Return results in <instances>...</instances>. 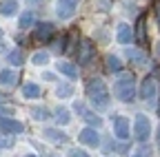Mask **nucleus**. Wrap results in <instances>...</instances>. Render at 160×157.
<instances>
[{
    "label": "nucleus",
    "instance_id": "1",
    "mask_svg": "<svg viewBox=\"0 0 160 157\" xmlns=\"http://www.w3.org/2000/svg\"><path fill=\"white\" fill-rule=\"evenodd\" d=\"M87 97H89V102L96 106V109H107L109 106V91L105 86V82L100 80V77H91V80L87 82Z\"/></svg>",
    "mask_w": 160,
    "mask_h": 157
},
{
    "label": "nucleus",
    "instance_id": "2",
    "mask_svg": "<svg viewBox=\"0 0 160 157\" xmlns=\"http://www.w3.org/2000/svg\"><path fill=\"white\" fill-rule=\"evenodd\" d=\"M113 95L120 102H131L136 95V82L131 73H120L118 80L113 82Z\"/></svg>",
    "mask_w": 160,
    "mask_h": 157
},
{
    "label": "nucleus",
    "instance_id": "3",
    "mask_svg": "<svg viewBox=\"0 0 160 157\" xmlns=\"http://www.w3.org/2000/svg\"><path fill=\"white\" fill-rule=\"evenodd\" d=\"M140 97H142L149 106H156V102H158V82H156V77L147 75L145 80H142V86H140Z\"/></svg>",
    "mask_w": 160,
    "mask_h": 157
},
{
    "label": "nucleus",
    "instance_id": "4",
    "mask_svg": "<svg viewBox=\"0 0 160 157\" xmlns=\"http://www.w3.org/2000/svg\"><path fill=\"white\" fill-rule=\"evenodd\" d=\"M133 135L138 142H147L149 135H151V122L145 113H138L136 120H133Z\"/></svg>",
    "mask_w": 160,
    "mask_h": 157
},
{
    "label": "nucleus",
    "instance_id": "5",
    "mask_svg": "<svg viewBox=\"0 0 160 157\" xmlns=\"http://www.w3.org/2000/svg\"><path fill=\"white\" fill-rule=\"evenodd\" d=\"M113 135L118 137V140H129L131 137V124L125 115H116L113 117Z\"/></svg>",
    "mask_w": 160,
    "mask_h": 157
},
{
    "label": "nucleus",
    "instance_id": "6",
    "mask_svg": "<svg viewBox=\"0 0 160 157\" xmlns=\"http://www.w3.org/2000/svg\"><path fill=\"white\" fill-rule=\"evenodd\" d=\"M78 9V0H58L56 2V13L60 20H69V18H73Z\"/></svg>",
    "mask_w": 160,
    "mask_h": 157
},
{
    "label": "nucleus",
    "instance_id": "7",
    "mask_svg": "<svg viewBox=\"0 0 160 157\" xmlns=\"http://www.w3.org/2000/svg\"><path fill=\"white\" fill-rule=\"evenodd\" d=\"M96 55V44L91 40H82L78 44V62L80 64H89Z\"/></svg>",
    "mask_w": 160,
    "mask_h": 157
},
{
    "label": "nucleus",
    "instance_id": "8",
    "mask_svg": "<svg viewBox=\"0 0 160 157\" xmlns=\"http://www.w3.org/2000/svg\"><path fill=\"white\" fill-rule=\"evenodd\" d=\"M0 131H2V133H11V135H18V133L25 131V124H20V122L11 120V117L0 115Z\"/></svg>",
    "mask_w": 160,
    "mask_h": 157
},
{
    "label": "nucleus",
    "instance_id": "9",
    "mask_svg": "<svg viewBox=\"0 0 160 157\" xmlns=\"http://www.w3.org/2000/svg\"><path fill=\"white\" fill-rule=\"evenodd\" d=\"M53 35V25L51 22H40L36 25V31H33V38L38 42H49Z\"/></svg>",
    "mask_w": 160,
    "mask_h": 157
},
{
    "label": "nucleus",
    "instance_id": "10",
    "mask_svg": "<svg viewBox=\"0 0 160 157\" xmlns=\"http://www.w3.org/2000/svg\"><path fill=\"white\" fill-rule=\"evenodd\" d=\"M78 142L80 144H87V146H98L100 144V137H98V133H96V128H91V126H87V128H82L80 131V135H78Z\"/></svg>",
    "mask_w": 160,
    "mask_h": 157
},
{
    "label": "nucleus",
    "instance_id": "11",
    "mask_svg": "<svg viewBox=\"0 0 160 157\" xmlns=\"http://www.w3.org/2000/svg\"><path fill=\"white\" fill-rule=\"evenodd\" d=\"M116 40H118L120 44H129V42L133 40V29H131V25L120 22V25H118V33H116Z\"/></svg>",
    "mask_w": 160,
    "mask_h": 157
},
{
    "label": "nucleus",
    "instance_id": "12",
    "mask_svg": "<svg viewBox=\"0 0 160 157\" xmlns=\"http://www.w3.org/2000/svg\"><path fill=\"white\" fill-rule=\"evenodd\" d=\"M7 62L13 64V67H20V64H25V51L22 49H13L7 53Z\"/></svg>",
    "mask_w": 160,
    "mask_h": 157
},
{
    "label": "nucleus",
    "instance_id": "13",
    "mask_svg": "<svg viewBox=\"0 0 160 157\" xmlns=\"http://www.w3.org/2000/svg\"><path fill=\"white\" fill-rule=\"evenodd\" d=\"M16 80H18V75H16V71H0V84L2 86H7V89H11V86H16Z\"/></svg>",
    "mask_w": 160,
    "mask_h": 157
},
{
    "label": "nucleus",
    "instance_id": "14",
    "mask_svg": "<svg viewBox=\"0 0 160 157\" xmlns=\"http://www.w3.org/2000/svg\"><path fill=\"white\" fill-rule=\"evenodd\" d=\"M56 67H58L60 73H65L67 77H78V69H76L73 62H58Z\"/></svg>",
    "mask_w": 160,
    "mask_h": 157
},
{
    "label": "nucleus",
    "instance_id": "15",
    "mask_svg": "<svg viewBox=\"0 0 160 157\" xmlns=\"http://www.w3.org/2000/svg\"><path fill=\"white\" fill-rule=\"evenodd\" d=\"M22 95L29 97V100H36V97H40V86L33 84V82H27V84L22 86Z\"/></svg>",
    "mask_w": 160,
    "mask_h": 157
},
{
    "label": "nucleus",
    "instance_id": "16",
    "mask_svg": "<svg viewBox=\"0 0 160 157\" xmlns=\"http://www.w3.org/2000/svg\"><path fill=\"white\" fill-rule=\"evenodd\" d=\"M42 135L47 137V140H51V142H67V135L56 131V128H47V131H42Z\"/></svg>",
    "mask_w": 160,
    "mask_h": 157
},
{
    "label": "nucleus",
    "instance_id": "17",
    "mask_svg": "<svg viewBox=\"0 0 160 157\" xmlns=\"http://www.w3.org/2000/svg\"><path fill=\"white\" fill-rule=\"evenodd\" d=\"M31 115H33V120H38V122H45V120H49V109H45V106H33L31 109Z\"/></svg>",
    "mask_w": 160,
    "mask_h": 157
},
{
    "label": "nucleus",
    "instance_id": "18",
    "mask_svg": "<svg viewBox=\"0 0 160 157\" xmlns=\"http://www.w3.org/2000/svg\"><path fill=\"white\" fill-rule=\"evenodd\" d=\"M31 62H33L36 67H45V64L49 62V53H47V51H36V53L31 55Z\"/></svg>",
    "mask_w": 160,
    "mask_h": 157
},
{
    "label": "nucleus",
    "instance_id": "19",
    "mask_svg": "<svg viewBox=\"0 0 160 157\" xmlns=\"http://www.w3.org/2000/svg\"><path fill=\"white\" fill-rule=\"evenodd\" d=\"M16 9H18V2H16V0H7V2L2 5V9H0V13H2L5 18H11V16L16 13Z\"/></svg>",
    "mask_w": 160,
    "mask_h": 157
},
{
    "label": "nucleus",
    "instance_id": "20",
    "mask_svg": "<svg viewBox=\"0 0 160 157\" xmlns=\"http://www.w3.org/2000/svg\"><path fill=\"white\" fill-rule=\"evenodd\" d=\"M56 122H58V124H62V126L69 124V122H71L69 111H67V109H58V111H56Z\"/></svg>",
    "mask_w": 160,
    "mask_h": 157
},
{
    "label": "nucleus",
    "instance_id": "21",
    "mask_svg": "<svg viewBox=\"0 0 160 157\" xmlns=\"http://www.w3.org/2000/svg\"><path fill=\"white\" fill-rule=\"evenodd\" d=\"M56 95H58V97H71V95H73V86L67 84V82H62V84L56 89Z\"/></svg>",
    "mask_w": 160,
    "mask_h": 157
},
{
    "label": "nucleus",
    "instance_id": "22",
    "mask_svg": "<svg viewBox=\"0 0 160 157\" xmlns=\"http://www.w3.org/2000/svg\"><path fill=\"white\" fill-rule=\"evenodd\" d=\"M107 69H109V71H122V62H120V58L109 55V58H107Z\"/></svg>",
    "mask_w": 160,
    "mask_h": 157
},
{
    "label": "nucleus",
    "instance_id": "23",
    "mask_svg": "<svg viewBox=\"0 0 160 157\" xmlns=\"http://www.w3.org/2000/svg\"><path fill=\"white\" fill-rule=\"evenodd\" d=\"M31 25H33V13L31 11H27V13L20 16V27H22V29H29Z\"/></svg>",
    "mask_w": 160,
    "mask_h": 157
},
{
    "label": "nucleus",
    "instance_id": "24",
    "mask_svg": "<svg viewBox=\"0 0 160 157\" xmlns=\"http://www.w3.org/2000/svg\"><path fill=\"white\" fill-rule=\"evenodd\" d=\"M129 58H131L136 64H140V67L147 62V58H145V53H142V51H129Z\"/></svg>",
    "mask_w": 160,
    "mask_h": 157
},
{
    "label": "nucleus",
    "instance_id": "25",
    "mask_svg": "<svg viewBox=\"0 0 160 157\" xmlns=\"http://www.w3.org/2000/svg\"><path fill=\"white\" fill-rule=\"evenodd\" d=\"M138 42L140 44L147 42V38H145V18H140V20H138Z\"/></svg>",
    "mask_w": 160,
    "mask_h": 157
},
{
    "label": "nucleus",
    "instance_id": "26",
    "mask_svg": "<svg viewBox=\"0 0 160 157\" xmlns=\"http://www.w3.org/2000/svg\"><path fill=\"white\" fill-rule=\"evenodd\" d=\"M82 117H85V120H87L91 126H100V117H98V115H93V113H87V111H85V113H82Z\"/></svg>",
    "mask_w": 160,
    "mask_h": 157
},
{
    "label": "nucleus",
    "instance_id": "27",
    "mask_svg": "<svg viewBox=\"0 0 160 157\" xmlns=\"http://www.w3.org/2000/svg\"><path fill=\"white\" fill-rule=\"evenodd\" d=\"M13 113H16V109L11 104H0V115H13Z\"/></svg>",
    "mask_w": 160,
    "mask_h": 157
},
{
    "label": "nucleus",
    "instance_id": "28",
    "mask_svg": "<svg viewBox=\"0 0 160 157\" xmlns=\"http://www.w3.org/2000/svg\"><path fill=\"white\" fill-rule=\"evenodd\" d=\"M13 146V137H0V148H11Z\"/></svg>",
    "mask_w": 160,
    "mask_h": 157
},
{
    "label": "nucleus",
    "instance_id": "29",
    "mask_svg": "<svg viewBox=\"0 0 160 157\" xmlns=\"http://www.w3.org/2000/svg\"><path fill=\"white\" fill-rule=\"evenodd\" d=\"M69 157H89V155H87L85 150H71V153H69Z\"/></svg>",
    "mask_w": 160,
    "mask_h": 157
},
{
    "label": "nucleus",
    "instance_id": "30",
    "mask_svg": "<svg viewBox=\"0 0 160 157\" xmlns=\"http://www.w3.org/2000/svg\"><path fill=\"white\" fill-rule=\"evenodd\" d=\"M156 16H158V27H160V0L156 2Z\"/></svg>",
    "mask_w": 160,
    "mask_h": 157
},
{
    "label": "nucleus",
    "instance_id": "31",
    "mask_svg": "<svg viewBox=\"0 0 160 157\" xmlns=\"http://www.w3.org/2000/svg\"><path fill=\"white\" fill-rule=\"evenodd\" d=\"M2 38H5V33H2V29H0V44H2Z\"/></svg>",
    "mask_w": 160,
    "mask_h": 157
},
{
    "label": "nucleus",
    "instance_id": "32",
    "mask_svg": "<svg viewBox=\"0 0 160 157\" xmlns=\"http://www.w3.org/2000/svg\"><path fill=\"white\" fill-rule=\"evenodd\" d=\"M156 53H158V58H160V42H158V47H156Z\"/></svg>",
    "mask_w": 160,
    "mask_h": 157
},
{
    "label": "nucleus",
    "instance_id": "33",
    "mask_svg": "<svg viewBox=\"0 0 160 157\" xmlns=\"http://www.w3.org/2000/svg\"><path fill=\"white\" fill-rule=\"evenodd\" d=\"M25 157H36V155H25Z\"/></svg>",
    "mask_w": 160,
    "mask_h": 157
},
{
    "label": "nucleus",
    "instance_id": "34",
    "mask_svg": "<svg viewBox=\"0 0 160 157\" xmlns=\"http://www.w3.org/2000/svg\"><path fill=\"white\" fill-rule=\"evenodd\" d=\"M158 144H160V137H158Z\"/></svg>",
    "mask_w": 160,
    "mask_h": 157
}]
</instances>
